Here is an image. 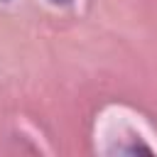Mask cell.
Returning a JSON list of instances; mask_svg holds the SVG:
<instances>
[{
  "mask_svg": "<svg viewBox=\"0 0 157 157\" xmlns=\"http://www.w3.org/2000/svg\"><path fill=\"white\" fill-rule=\"evenodd\" d=\"M54 2H69V0H54Z\"/></svg>",
  "mask_w": 157,
  "mask_h": 157,
  "instance_id": "6da1fadb",
  "label": "cell"
}]
</instances>
